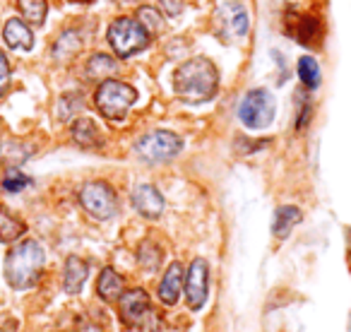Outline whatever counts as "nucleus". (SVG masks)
Instances as JSON below:
<instances>
[{
  "instance_id": "nucleus-12",
  "label": "nucleus",
  "mask_w": 351,
  "mask_h": 332,
  "mask_svg": "<svg viewBox=\"0 0 351 332\" xmlns=\"http://www.w3.org/2000/svg\"><path fill=\"white\" fill-rule=\"evenodd\" d=\"M183 282H186V270H183V265L181 263H171L169 270H166V274H164V279H161V284H159L161 303H166V306H173V303L178 301V296H181Z\"/></svg>"
},
{
  "instance_id": "nucleus-18",
  "label": "nucleus",
  "mask_w": 351,
  "mask_h": 332,
  "mask_svg": "<svg viewBox=\"0 0 351 332\" xmlns=\"http://www.w3.org/2000/svg\"><path fill=\"white\" fill-rule=\"evenodd\" d=\"M25 231H27V224L20 220V217L12 215L8 207H0V241L12 244V241L20 239Z\"/></svg>"
},
{
  "instance_id": "nucleus-22",
  "label": "nucleus",
  "mask_w": 351,
  "mask_h": 332,
  "mask_svg": "<svg viewBox=\"0 0 351 332\" xmlns=\"http://www.w3.org/2000/svg\"><path fill=\"white\" fill-rule=\"evenodd\" d=\"M137 22H140L142 29H145L149 36L159 34L161 25H164V20H161V12L156 10V8H149V5L137 8Z\"/></svg>"
},
{
  "instance_id": "nucleus-25",
  "label": "nucleus",
  "mask_w": 351,
  "mask_h": 332,
  "mask_svg": "<svg viewBox=\"0 0 351 332\" xmlns=\"http://www.w3.org/2000/svg\"><path fill=\"white\" fill-rule=\"evenodd\" d=\"M137 258H140V265L145 270H156V265L161 263L164 253H161V248L156 244H152V241H145V244L140 246V253H137Z\"/></svg>"
},
{
  "instance_id": "nucleus-19",
  "label": "nucleus",
  "mask_w": 351,
  "mask_h": 332,
  "mask_svg": "<svg viewBox=\"0 0 351 332\" xmlns=\"http://www.w3.org/2000/svg\"><path fill=\"white\" fill-rule=\"evenodd\" d=\"M118 73V63L106 54H97L87 60V78L89 80H111V75Z\"/></svg>"
},
{
  "instance_id": "nucleus-27",
  "label": "nucleus",
  "mask_w": 351,
  "mask_h": 332,
  "mask_svg": "<svg viewBox=\"0 0 351 332\" xmlns=\"http://www.w3.org/2000/svg\"><path fill=\"white\" fill-rule=\"evenodd\" d=\"M10 84V63H8L5 54H0V94L5 92Z\"/></svg>"
},
{
  "instance_id": "nucleus-6",
  "label": "nucleus",
  "mask_w": 351,
  "mask_h": 332,
  "mask_svg": "<svg viewBox=\"0 0 351 332\" xmlns=\"http://www.w3.org/2000/svg\"><path fill=\"white\" fill-rule=\"evenodd\" d=\"M183 142L178 135L169 130H154V132H147L137 140L135 152L147 161V164H161V161H169L173 159L178 152H181Z\"/></svg>"
},
{
  "instance_id": "nucleus-21",
  "label": "nucleus",
  "mask_w": 351,
  "mask_h": 332,
  "mask_svg": "<svg viewBox=\"0 0 351 332\" xmlns=\"http://www.w3.org/2000/svg\"><path fill=\"white\" fill-rule=\"evenodd\" d=\"M298 78H301L303 87L308 89H315L320 84V65L315 63V58H311V56L298 58Z\"/></svg>"
},
{
  "instance_id": "nucleus-9",
  "label": "nucleus",
  "mask_w": 351,
  "mask_h": 332,
  "mask_svg": "<svg viewBox=\"0 0 351 332\" xmlns=\"http://www.w3.org/2000/svg\"><path fill=\"white\" fill-rule=\"evenodd\" d=\"M183 287H186V301H188V306H191L193 311H197V308L205 306L207 287H210V270H207L205 260H200V258L193 260Z\"/></svg>"
},
{
  "instance_id": "nucleus-2",
  "label": "nucleus",
  "mask_w": 351,
  "mask_h": 332,
  "mask_svg": "<svg viewBox=\"0 0 351 332\" xmlns=\"http://www.w3.org/2000/svg\"><path fill=\"white\" fill-rule=\"evenodd\" d=\"M44 248L36 241H22L5 258V279L12 289H29L39 282L44 270Z\"/></svg>"
},
{
  "instance_id": "nucleus-3",
  "label": "nucleus",
  "mask_w": 351,
  "mask_h": 332,
  "mask_svg": "<svg viewBox=\"0 0 351 332\" xmlns=\"http://www.w3.org/2000/svg\"><path fill=\"white\" fill-rule=\"evenodd\" d=\"M137 102L135 87L121 80H104L97 87L94 94V104H97L99 113L108 121H123L130 111V106Z\"/></svg>"
},
{
  "instance_id": "nucleus-26",
  "label": "nucleus",
  "mask_w": 351,
  "mask_h": 332,
  "mask_svg": "<svg viewBox=\"0 0 351 332\" xmlns=\"http://www.w3.org/2000/svg\"><path fill=\"white\" fill-rule=\"evenodd\" d=\"M32 183V178L29 176H25V174H20V171H10L5 178H3V188H5L8 193H20V191H25L27 186Z\"/></svg>"
},
{
  "instance_id": "nucleus-29",
  "label": "nucleus",
  "mask_w": 351,
  "mask_h": 332,
  "mask_svg": "<svg viewBox=\"0 0 351 332\" xmlns=\"http://www.w3.org/2000/svg\"><path fill=\"white\" fill-rule=\"evenodd\" d=\"M73 3H89V0H73Z\"/></svg>"
},
{
  "instance_id": "nucleus-10",
  "label": "nucleus",
  "mask_w": 351,
  "mask_h": 332,
  "mask_svg": "<svg viewBox=\"0 0 351 332\" xmlns=\"http://www.w3.org/2000/svg\"><path fill=\"white\" fill-rule=\"evenodd\" d=\"M149 316V296L145 289H130L121 294V320L128 327H140Z\"/></svg>"
},
{
  "instance_id": "nucleus-11",
  "label": "nucleus",
  "mask_w": 351,
  "mask_h": 332,
  "mask_svg": "<svg viewBox=\"0 0 351 332\" xmlns=\"http://www.w3.org/2000/svg\"><path fill=\"white\" fill-rule=\"evenodd\" d=\"M132 207L142 217H147V220H156L164 212V198H161V193L154 186L142 183V186H137L132 191Z\"/></svg>"
},
{
  "instance_id": "nucleus-7",
  "label": "nucleus",
  "mask_w": 351,
  "mask_h": 332,
  "mask_svg": "<svg viewBox=\"0 0 351 332\" xmlns=\"http://www.w3.org/2000/svg\"><path fill=\"white\" fill-rule=\"evenodd\" d=\"M80 205L94 217V220H111L118 212V198L108 183L89 181L80 191Z\"/></svg>"
},
{
  "instance_id": "nucleus-16",
  "label": "nucleus",
  "mask_w": 351,
  "mask_h": 332,
  "mask_svg": "<svg viewBox=\"0 0 351 332\" xmlns=\"http://www.w3.org/2000/svg\"><path fill=\"white\" fill-rule=\"evenodd\" d=\"M301 222V210L298 207H291V205H284L274 212V222H272V234L277 236L279 241L287 239L291 234L293 226Z\"/></svg>"
},
{
  "instance_id": "nucleus-15",
  "label": "nucleus",
  "mask_w": 351,
  "mask_h": 332,
  "mask_svg": "<svg viewBox=\"0 0 351 332\" xmlns=\"http://www.w3.org/2000/svg\"><path fill=\"white\" fill-rule=\"evenodd\" d=\"M73 140L84 150H94V147H101V132L92 118L84 116L73 123Z\"/></svg>"
},
{
  "instance_id": "nucleus-5",
  "label": "nucleus",
  "mask_w": 351,
  "mask_h": 332,
  "mask_svg": "<svg viewBox=\"0 0 351 332\" xmlns=\"http://www.w3.org/2000/svg\"><path fill=\"white\" fill-rule=\"evenodd\" d=\"M274 111H277V106H274V99L267 89H250L239 106V118L250 130H263L272 123Z\"/></svg>"
},
{
  "instance_id": "nucleus-1",
  "label": "nucleus",
  "mask_w": 351,
  "mask_h": 332,
  "mask_svg": "<svg viewBox=\"0 0 351 332\" xmlns=\"http://www.w3.org/2000/svg\"><path fill=\"white\" fill-rule=\"evenodd\" d=\"M219 87V70L207 58H191L176 70L173 89L186 104L210 102Z\"/></svg>"
},
{
  "instance_id": "nucleus-4",
  "label": "nucleus",
  "mask_w": 351,
  "mask_h": 332,
  "mask_svg": "<svg viewBox=\"0 0 351 332\" xmlns=\"http://www.w3.org/2000/svg\"><path fill=\"white\" fill-rule=\"evenodd\" d=\"M108 44L116 51L118 58H130L142 49H147L149 34L142 29L140 22L130 20V17H118L108 27Z\"/></svg>"
},
{
  "instance_id": "nucleus-20",
  "label": "nucleus",
  "mask_w": 351,
  "mask_h": 332,
  "mask_svg": "<svg viewBox=\"0 0 351 332\" xmlns=\"http://www.w3.org/2000/svg\"><path fill=\"white\" fill-rule=\"evenodd\" d=\"M17 8H20L22 17L29 25L41 27L46 22V12H49V3L46 0H17Z\"/></svg>"
},
{
  "instance_id": "nucleus-28",
  "label": "nucleus",
  "mask_w": 351,
  "mask_h": 332,
  "mask_svg": "<svg viewBox=\"0 0 351 332\" xmlns=\"http://www.w3.org/2000/svg\"><path fill=\"white\" fill-rule=\"evenodd\" d=\"M161 8L166 10V15H178V12L183 10V3L181 0H161Z\"/></svg>"
},
{
  "instance_id": "nucleus-14",
  "label": "nucleus",
  "mask_w": 351,
  "mask_h": 332,
  "mask_svg": "<svg viewBox=\"0 0 351 332\" xmlns=\"http://www.w3.org/2000/svg\"><path fill=\"white\" fill-rule=\"evenodd\" d=\"M87 274H89V265L84 263L82 258H77V255L68 258V263H65V272H63L65 292L77 294L80 289L84 287V282H87Z\"/></svg>"
},
{
  "instance_id": "nucleus-8",
  "label": "nucleus",
  "mask_w": 351,
  "mask_h": 332,
  "mask_svg": "<svg viewBox=\"0 0 351 332\" xmlns=\"http://www.w3.org/2000/svg\"><path fill=\"white\" fill-rule=\"evenodd\" d=\"M215 32L221 41L226 44H234L241 36L248 34V12L241 3H224V5L217 8L215 12Z\"/></svg>"
},
{
  "instance_id": "nucleus-13",
  "label": "nucleus",
  "mask_w": 351,
  "mask_h": 332,
  "mask_svg": "<svg viewBox=\"0 0 351 332\" xmlns=\"http://www.w3.org/2000/svg\"><path fill=\"white\" fill-rule=\"evenodd\" d=\"M3 39L10 49L17 51H29L34 46V34L22 20H8L3 27Z\"/></svg>"
},
{
  "instance_id": "nucleus-17",
  "label": "nucleus",
  "mask_w": 351,
  "mask_h": 332,
  "mask_svg": "<svg viewBox=\"0 0 351 332\" xmlns=\"http://www.w3.org/2000/svg\"><path fill=\"white\" fill-rule=\"evenodd\" d=\"M97 294L104 301H118L123 294V277L113 268L101 270L99 282H97Z\"/></svg>"
},
{
  "instance_id": "nucleus-23",
  "label": "nucleus",
  "mask_w": 351,
  "mask_h": 332,
  "mask_svg": "<svg viewBox=\"0 0 351 332\" xmlns=\"http://www.w3.org/2000/svg\"><path fill=\"white\" fill-rule=\"evenodd\" d=\"M80 49H82V41H80L77 32H65V34L58 39V44H56L53 56H56V58H60V60H68L70 56H75Z\"/></svg>"
},
{
  "instance_id": "nucleus-24",
  "label": "nucleus",
  "mask_w": 351,
  "mask_h": 332,
  "mask_svg": "<svg viewBox=\"0 0 351 332\" xmlns=\"http://www.w3.org/2000/svg\"><path fill=\"white\" fill-rule=\"evenodd\" d=\"M296 39L301 41L303 46H313L317 39V34H320V25H317V20H313V17H303L301 22L296 25Z\"/></svg>"
}]
</instances>
